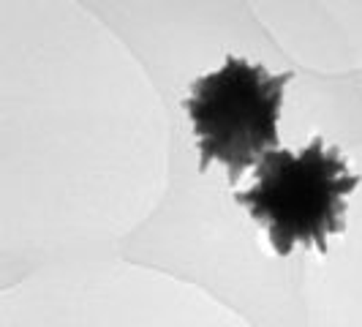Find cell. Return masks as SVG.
<instances>
[{
  "label": "cell",
  "instance_id": "obj_2",
  "mask_svg": "<svg viewBox=\"0 0 362 327\" xmlns=\"http://www.w3.org/2000/svg\"><path fill=\"white\" fill-rule=\"evenodd\" d=\"M289 82L291 71L272 74L267 66L235 54L216 71L197 76L182 109L194 126L199 172L218 161L226 166L229 180L237 183L270 150H278V123Z\"/></svg>",
  "mask_w": 362,
  "mask_h": 327
},
{
  "label": "cell",
  "instance_id": "obj_1",
  "mask_svg": "<svg viewBox=\"0 0 362 327\" xmlns=\"http://www.w3.org/2000/svg\"><path fill=\"white\" fill-rule=\"evenodd\" d=\"M254 172V188L235 191V202L264 224L272 251L289 256L305 246L327 254L329 237L346 229V197L362 180L341 150L316 134L300 150H270Z\"/></svg>",
  "mask_w": 362,
  "mask_h": 327
}]
</instances>
